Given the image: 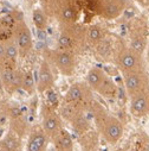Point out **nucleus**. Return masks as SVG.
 I'll return each mask as SVG.
<instances>
[{
	"label": "nucleus",
	"mask_w": 149,
	"mask_h": 151,
	"mask_svg": "<svg viewBox=\"0 0 149 151\" xmlns=\"http://www.w3.org/2000/svg\"><path fill=\"white\" fill-rule=\"evenodd\" d=\"M114 60L118 70L122 74L145 69L143 55H140L138 52H136L129 45H126V44L117 47Z\"/></svg>",
	"instance_id": "423d86ee"
},
{
	"label": "nucleus",
	"mask_w": 149,
	"mask_h": 151,
	"mask_svg": "<svg viewBox=\"0 0 149 151\" xmlns=\"http://www.w3.org/2000/svg\"><path fill=\"white\" fill-rule=\"evenodd\" d=\"M50 140V137L42 126H35L28 132L26 151H48Z\"/></svg>",
	"instance_id": "4468645a"
},
{
	"label": "nucleus",
	"mask_w": 149,
	"mask_h": 151,
	"mask_svg": "<svg viewBox=\"0 0 149 151\" xmlns=\"http://www.w3.org/2000/svg\"><path fill=\"white\" fill-rule=\"evenodd\" d=\"M3 92H5V91H4V87H3V83H1V81H0V95L3 94Z\"/></svg>",
	"instance_id": "c85d7f7f"
},
{
	"label": "nucleus",
	"mask_w": 149,
	"mask_h": 151,
	"mask_svg": "<svg viewBox=\"0 0 149 151\" xmlns=\"http://www.w3.org/2000/svg\"><path fill=\"white\" fill-rule=\"evenodd\" d=\"M92 92L87 82H74L67 88L63 101L88 112L95 101Z\"/></svg>",
	"instance_id": "39448f33"
},
{
	"label": "nucleus",
	"mask_w": 149,
	"mask_h": 151,
	"mask_svg": "<svg viewBox=\"0 0 149 151\" xmlns=\"http://www.w3.org/2000/svg\"><path fill=\"white\" fill-rule=\"evenodd\" d=\"M108 30L101 24H92L87 27V43L88 45L95 48L104 40L108 38Z\"/></svg>",
	"instance_id": "6ab92c4d"
},
{
	"label": "nucleus",
	"mask_w": 149,
	"mask_h": 151,
	"mask_svg": "<svg viewBox=\"0 0 149 151\" xmlns=\"http://www.w3.org/2000/svg\"><path fill=\"white\" fill-rule=\"evenodd\" d=\"M126 93L129 98L149 91V76L145 69L122 74Z\"/></svg>",
	"instance_id": "6e6552de"
},
{
	"label": "nucleus",
	"mask_w": 149,
	"mask_h": 151,
	"mask_svg": "<svg viewBox=\"0 0 149 151\" xmlns=\"http://www.w3.org/2000/svg\"><path fill=\"white\" fill-rule=\"evenodd\" d=\"M55 145L56 150H64V151H73L74 149V144H73V139L71 137V134L63 129L52 140H51Z\"/></svg>",
	"instance_id": "412c9836"
},
{
	"label": "nucleus",
	"mask_w": 149,
	"mask_h": 151,
	"mask_svg": "<svg viewBox=\"0 0 149 151\" xmlns=\"http://www.w3.org/2000/svg\"><path fill=\"white\" fill-rule=\"evenodd\" d=\"M56 151H64V150H56Z\"/></svg>",
	"instance_id": "7c9ffc66"
},
{
	"label": "nucleus",
	"mask_w": 149,
	"mask_h": 151,
	"mask_svg": "<svg viewBox=\"0 0 149 151\" xmlns=\"http://www.w3.org/2000/svg\"><path fill=\"white\" fill-rule=\"evenodd\" d=\"M134 1H136L138 5H141L142 7H147L149 6V0H134Z\"/></svg>",
	"instance_id": "cd10ccee"
},
{
	"label": "nucleus",
	"mask_w": 149,
	"mask_h": 151,
	"mask_svg": "<svg viewBox=\"0 0 149 151\" xmlns=\"http://www.w3.org/2000/svg\"><path fill=\"white\" fill-rule=\"evenodd\" d=\"M79 7L81 12H89L92 14H98L101 0H73Z\"/></svg>",
	"instance_id": "b1692460"
},
{
	"label": "nucleus",
	"mask_w": 149,
	"mask_h": 151,
	"mask_svg": "<svg viewBox=\"0 0 149 151\" xmlns=\"http://www.w3.org/2000/svg\"><path fill=\"white\" fill-rule=\"evenodd\" d=\"M42 7L60 25L78 23L81 17V10L73 0H45Z\"/></svg>",
	"instance_id": "7ed1b4c3"
},
{
	"label": "nucleus",
	"mask_w": 149,
	"mask_h": 151,
	"mask_svg": "<svg viewBox=\"0 0 149 151\" xmlns=\"http://www.w3.org/2000/svg\"><path fill=\"white\" fill-rule=\"evenodd\" d=\"M87 27L82 24L73 23L60 25V32L57 41V47L63 50H67L74 55L81 54L87 43Z\"/></svg>",
	"instance_id": "f03ea898"
},
{
	"label": "nucleus",
	"mask_w": 149,
	"mask_h": 151,
	"mask_svg": "<svg viewBox=\"0 0 149 151\" xmlns=\"http://www.w3.org/2000/svg\"><path fill=\"white\" fill-rule=\"evenodd\" d=\"M0 151H1V150H0Z\"/></svg>",
	"instance_id": "2f4dec72"
},
{
	"label": "nucleus",
	"mask_w": 149,
	"mask_h": 151,
	"mask_svg": "<svg viewBox=\"0 0 149 151\" xmlns=\"http://www.w3.org/2000/svg\"><path fill=\"white\" fill-rule=\"evenodd\" d=\"M140 19H135L134 26L130 30V43L129 47L138 52L140 55H143L145 49H147V43H148V30H147V24L138 22Z\"/></svg>",
	"instance_id": "f8f14e48"
},
{
	"label": "nucleus",
	"mask_w": 149,
	"mask_h": 151,
	"mask_svg": "<svg viewBox=\"0 0 149 151\" xmlns=\"http://www.w3.org/2000/svg\"><path fill=\"white\" fill-rule=\"evenodd\" d=\"M0 108H1V95H0Z\"/></svg>",
	"instance_id": "c756f323"
},
{
	"label": "nucleus",
	"mask_w": 149,
	"mask_h": 151,
	"mask_svg": "<svg viewBox=\"0 0 149 151\" xmlns=\"http://www.w3.org/2000/svg\"><path fill=\"white\" fill-rule=\"evenodd\" d=\"M42 127L51 140L64 129L62 116L50 105H43L42 107Z\"/></svg>",
	"instance_id": "1a4fd4ad"
},
{
	"label": "nucleus",
	"mask_w": 149,
	"mask_h": 151,
	"mask_svg": "<svg viewBox=\"0 0 149 151\" xmlns=\"http://www.w3.org/2000/svg\"><path fill=\"white\" fill-rule=\"evenodd\" d=\"M85 82L89 87L105 99H115L118 96V87L102 68L92 67L85 76Z\"/></svg>",
	"instance_id": "20e7f679"
},
{
	"label": "nucleus",
	"mask_w": 149,
	"mask_h": 151,
	"mask_svg": "<svg viewBox=\"0 0 149 151\" xmlns=\"http://www.w3.org/2000/svg\"><path fill=\"white\" fill-rule=\"evenodd\" d=\"M1 151H21V137L9 130L7 133L0 139Z\"/></svg>",
	"instance_id": "aec40b11"
},
{
	"label": "nucleus",
	"mask_w": 149,
	"mask_h": 151,
	"mask_svg": "<svg viewBox=\"0 0 149 151\" xmlns=\"http://www.w3.org/2000/svg\"><path fill=\"white\" fill-rule=\"evenodd\" d=\"M5 52L7 56H10L11 58H14V60H18V57H20L19 49H18V45H17L14 38H12L5 43Z\"/></svg>",
	"instance_id": "a878e982"
},
{
	"label": "nucleus",
	"mask_w": 149,
	"mask_h": 151,
	"mask_svg": "<svg viewBox=\"0 0 149 151\" xmlns=\"http://www.w3.org/2000/svg\"><path fill=\"white\" fill-rule=\"evenodd\" d=\"M141 150L142 151H149V137L145 134L141 139Z\"/></svg>",
	"instance_id": "bb28decb"
},
{
	"label": "nucleus",
	"mask_w": 149,
	"mask_h": 151,
	"mask_svg": "<svg viewBox=\"0 0 149 151\" xmlns=\"http://www.w3.org/2000/svg\"><path fill=\"white\" fill-rule=\"evenodd\" d=\"M56 82L55 75L51 68L49 60L44 58L40 62L39 70H38V78H37V91L39 93H45L53 88Z\"/></svg>",
	"instance_id": "2eb2a0df"
},
{
	"label": "nucleus",
	"mask_w": 149,
	"mask_h": 151,
	"mask_svg": "<svg viewBox=\"0 0 149 151\" xmlns=\"http://www.w3.org/2000/svg\"><path fill=\"white\" fill-rule=\"evenodd\" d=\"M14 40L18 45L20 57H26L33 49V38L30 27L23 18H20L16 24Z\"/></svg>",
	"instance_id": "9d476101"
},
{
	"label": "nucleus",
	"mask_w": 149,
	"mask_h": 151,
	"mask_svg": "<svg viewBox=\"0 0 149 151\" xmlns=\"http://www.w3.org/2000/svg\"><path fill=\"white\" fill-rule=\"evenodd\" d=\"M32 22L37 30L45 31L49 25V14L43 7H35L32 11Z\"/></svg>",
	"instance_id": "4be33fe9"
},
{
	"label": "nucleus",
	"mask_w": 149,
	"mask_h": 151,
	"mask_svg": "<svg viewBox=\"0 0 149 151\" xmlns=\"http://www.w3.org/2000/svg\"><path fill=\"white\" fill-rule=\"evenodd\" d=\"M20 18L21 17H17L14 13H10L0 18V43H6L14 38L16 24Z\"/></svg>",
	"instance_id": "a211bd4d"
},
{
	"label": "nucleus",
	"mask_w": 149,
	"mask_h": 151,
	"mask_svg": "<svg viewBox=\"0 0 149 151\" xmlns=\"http://www.w3.org/2000/svg\"><path fill=\"white\" fill-rule=\"evenodd\" d=\"M6 116L10 124V130L20 136L21 138L27 133V120L21 108L17 105H10L6 107Z\"/></svg>",
	"instance_id": "9b49d317"
},
{
	"label": "nucleus",
	"mask_w": 149,
	"mask_h": 151,
	"mask_svg": "<svg viewBox=\"0 0 149 151\" xmlns=\"http://www.w3.org/2000/svg\"><path fill=\"white\" fill-rule=\"evenodd\" d=\"M46 60H50L51 63L57 68V70L64 76H71L76 69V55L63 49H55L48 51Z\"/></svg>",
	"instance_id": "0eeeda50"
},
{
	"label": "nucleus",
	"mask_w": 149,
	"mask_h": 151,
	"mask_svg": "<svg viewBox=\"0 0 149 151\" xmlns=\"http://www.w3.org/2000/svg\"><path fill=\"white\" fill-rule=\"evenodd\" d=\"M17 68H18L17 60L11 58L6 54L0 56V71L1 70H10V69H17Z\"/></svg>",
	"instance_id": "393cba45"
},
{
	"label": "nucleus",
	"mask_w": 149,
	"mask_h": 151,
	"mask_svg": "<svg viewBox=\"0 0 149 151\" xmlns=\"http://www.w3.org/2000/svg\"><path fill=\"white\" fill-rule=\"evenodd\" d=\"M21 89L28 95H33L37 91V82L34 80V75L31 70L23 71V80H21Z\"/></svg>",
	"instance_id": "5701e85b"
},
{
	"label": "nucleus",
	"mask_w": 149,
	"mask_h": 151,
	"mask_svg": "<svg viewBox=\"0 0 149 151\" xmlns=\"http://www.w3.org/2000/svg\"><path fill=\"white\" fill-rule=\"evenodd\" d=\"M89 111L92 113L97 131L102 134L104 140L109 144H116L120 142L124 133V126L122 122L116 117L110 116L99 104L95 101Z\"/></svg>",
	"instance_id": "f257e3e1"
},
{
	"label": "nucleus",
	"mask_w": 149,
	"mask_h": 151,
	"mask_svg": "<svg viewBox=\"0 0 149 151\" xmlns=\"http://www.w3.org/2000/svg\"><path fill=\"white\" fill-rule=\"evenodd\" d=\"M21 80L23 71L18 68L0 71V81L3 83L4 91L10 95L14 94L18 89H21Z\"/></svg>",
	"instance_id": "dca6fc26"
},
{
	"label": "nucleus",
	"mask_w": 149,
	"mask_h": 151,
	"mask_svg": "<svg viewBox=\"0 0 149 151\" xmlns=\"http://www.w3.org/2000/svg\"><path fill=\"white\" fill-rule=\"evenodd\" d=\"M130 113L136 118H143L149 116V91L140 93L129 98Z\"/></svg>",
	"instance_id": "f3484780"
},
{
	"label": "nucleus",
	"mask_w": 149,
	"mask_h": 151,
	"mask_svg": "<svg viewBox=\"0 0 149 151\" xmlns=\"http://www.w3.org/2000/svg\"><path fill=\"white\" fill-rule=\"evenodd\" d=\"M127 0H101L98 16L108 20H114L127 10Z\"/></svg>",
	"instance_id": "ddd939ff"
}]
</instances>
